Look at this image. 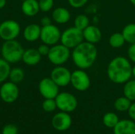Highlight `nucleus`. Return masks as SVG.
Masks as SVG:
<instances>
[{"label":"nucleus","mask_w":135,"mask_h":134,"mask_svg":"<svg viewBox=\"0 0 135 134\" xmlns=\"http://www.w3.org/2000/svg\"><path fill=\"white\" fill-rule=\"evenodd\" d=\"M21 12L27 17H34L40 11L39 2L37 0H25L22 1L21 6Z\"/></svg>","instance_id":"nucleus-18"},{"label":"nucleus","mask_w":135,"mask_h":134,"mask_svg":"<svg viewBox=\"0 0 135 134\" xmlns=\"http://www.w3.org/2000/svg\"><path fill=\"white\" fill-rule=\"evenodd\" d=\"M18 129L13 124H8L5 126L2 129V134H17Z\"/></svg>","instance_id":"nucleus-30"},{"label":"nucleus","mask_w":135,"mask_h":134,"mask_svg":"<svg viewBox=\"0 0 135 134\" xmlns=\"http://www.w3.org/2000/svg\"><path fill=\"white\" fill-rule=\"evenodd\" d=\"M123 94L131 101L135 100V80H129L123 87Z\"/></svg>","instance_id":"nucleus-25"},{"label":"nucleus","mask_w":135,"mask_h":134,"mask_svg":"<svg viewBox=\"0 0 135 134\" xmlns=\"http://www.w3.org/2000/svg\"><path fill=\"white\" fill-rule=\"evenodd\" d=\"M132 76H134L135 77V66L134 67H132Z\"/></svg>","instance_id":"nucleus-37"},{"label":"nucleus","mask_w":135,"mask_h":134,"mask_svg":"<svg viewBox=\"0 0 135 134\" xmlns=\"http://www.w3.org/2000/svg\"><path fill=\"white\" fill-rule=\"evenodd\" d=\"M21 1H25V0H21Z\"/></svg>","instance_id":"nucleus-39"},{"label":"nucleus","mask_w":135,"mask_h":134,"mask_svg":"<svg viewBox=\"0 0 135 134\" xmlns=\"http://www.w3.org/2000/svg\"><path fill=\"white\" fill-rule=\"evenodd\" d=\"M38 2L42 12H49L54 6V0H38Z\"/></svg>","instance_id":"nucleus-29"},{"label":"nucleus","mask_w":135,"mask_h":134,"mask_svg":"<svg viewBox=\"0 0 135 134\" xmlns=\"http://www.w3.org/2000/svg\"><path fill=\"white\" fill-rule=\"evenodd\" d=\"M70 84L77 91L84 92L90 87L91 81L85 70L78 69L71 73Z\"/></svg>","instance_id":"nucleus-9"},{"label":"nucleus","mask_w":135,"mask_h":134,"mask_svg":"<svg viewBox=\"0 0 135 134\" xmlns=\"http://www.w3.org/2000/svg\"><path fill=\"white\" fill-rule=\"evenodd\" d=\"M84 40L83 31L76 27L68 28L61 34V43L70 49H74Z\"/></svg>","instance_id":"nucleus-5"},{"label":"nucleus","mask_w":135,"mask_h":134,"mask_svg":"<svg viewBox=\"0 0 135 134\" xmlns=\"http://www.w3.org/2000/svg\"><path fill=\"white\" fill-rule=\"evenodd\" d=\"M42 108L46 112H52L57 108L55 99H45L42 103Z\"/></svg>","instance_id":"nucleus-28"},{"label":"nucleus","mask_w":135,"mask_h":134,"mask_svg":"<svg viewBox=\"0 0 135 134\" xmlns=\"http://www.w3.org/2000/svg\"><path fill=\"white\" fill-rule=\"evenodd\" d=\"M25 49L17 39L4 41L1 47L2 58L9 64L18 62L21 60Z\"/></svg>","instance_id":"nucleus-3"},{"label":"nucleus","mask_w":135,"mask_h":134,"mask_svg":"<svg viewBox=\"0 0 135 134\" xmlns=\"http://www.w3.org/2000/svg\"><path fill=\"white\" fill-rule=\"evenodd\" d=\"M107 74L112 82L125 84L132 77V66L127 58L118 56L108 63Z\"/></svg>","instance_id":"nucleus-1"},{"label":"nucleus","mask_w":135,"mask_h":134,"mask_svg":"<svg viewBox=\"0 0 135 134\" xmlns=\"http://www.w3.org/2000/svg\"><path fill=\"white\" fill-rule=\"evenodd\" d=\"M25 72L23 69L20 67H14L11 68L9 74V78L10 81L15 84H20L24 79H25Z\"/></svg>","instance_id":"nucleus-21"},{"label":"nucleus","mask_w":135,"mask_h":134,"mask_svg":"<svg viewBox=\"0 0 135 134\" xmlns=\"http://www.w3.org/2000/svg\"><path fill=\"white\" fill-rule=\"evenodd\" d=\"M113 133L114 134H135V122L129 119L119 121L113 128Z\"/></svg>","instance_id":"nucleus-17"},{"label":"nucleus","mask_w":135,"mask_h":134,"mask_svg":"<svg viewBox=\"0 0 135 134\" xmlns=\"http://www.w3.org/2000/svg\"><path fill=\"white\" fill-rule=\"evenodd\" d=\"M72 59L74 65L81 70L90 68L97 60V48L95 44L82 42L73 49Z\"/></svg>","instance_id":"nucleus-2"},{"label":"nucleus","mask_w":135,"mask_h":134,"mask_svg":"<svg viewBox=\"0 0 135 134\" xmlns=\"http://www.w3.org/2000/svg\"><path fill=\"white\" fill-rule=\"evenodd\" d=\"M83 36L86 42L96 44L100 41L102 38V32L97 26L89 24L83 30Z\"/></svg>","instance_id":"nucleus-15"},{"label":"nucleus","mask_w":135,"mask_h":134,"mask_svg":"<svg viewBox=\"0 0 135 134\" xmlns=\"http://www.w3.org/2000/svg\"><path fill=\"white\" fill-rule=\"evenodd\" d=\"M89 25V19L85 14H79L74 19V27L83 31Z\"/></svg>","instance_id":"nucleus-27"},{"label":"nucleus","mask_w":135,"mask_h":134,"mask_svg":"<svg viewBox=\"0 0 135 134\" xmlns=\"http://www.w3.org/2000/svg\"><path fill=\"white\" fill-rule=\"evenodd\" d=\"M51 24V19L47 17V16H45V17H43L40 20V24L41 26H47V25H49Z\"/></svg>","instance_id":"nucleus-34"},{"label":"nucleus","mask_w":135,"mask_h":134,"mask_svg":"<svg viewBox=\"0 0 135 134\" xmlns=\"http://www.w3.org/2000/svg\"><path fill=\"white\" fill-rule=\"evenodd\" d=\"M125 43L126 40L122 32H115L109 37V44L113 48H120Z\"/></svg>","instance_id":"nucleus-23"},{"label":"nucleus","mask_w":135,"mask_h":134,"mask_svg":"<svg viewBox=\"0 0 135 134\" xmlns=\"http://www.w3.org/2000/svg\"><path fill=\"white\" fill-rule=\"evenodd\" d=\"M131 105V101L126 96L119 97L114 103V107L116 111L123 112L127 111Z\"/></svg>","instance_id":"nucleus-22"},{"label":"nucleus","mask_w":135,"mask_h":134,"mask_svg":"<svg viewBox=\"0 0 135 134\" xmlns=\"http://www.w3.org/2000/svg\"><path fill=\"white\" fill-rule=\"evenodd\" d=\"M41 54L39 53L37 49L28 48L24 51L21 60L25 64L29 66H36L41 60Z\"/></svg>","instance_id":"nucleus-16"},{"label":"nucleus","mask_w":135,"mask_h":134,"mask_svg":"<svg viewBox=\"0 0 135 134\" xmlns=\"http://www.w3.org/2000/svg\"><path fill=\"white\" fill-rule=\"evenodd\" d=\"M71 54L70 48L66 47L63 44H55L50 47V50L47 54V58L50 62L56 66H62L70 58Z\"/></svg>","instance_id":"nucleus-4"},{"label":"nucleus","mask_w":135,"mask_h":134,"mask_svg":"<svg viewBox=\"0 0 135 134\" xmlns=\"http://www.w3.org/2000/svg\"><path fill=\"white\" fill-rule=\"evenodd\" d=\"M57 108L61 111L70 113L74 111L78 107V100L71 93L63 92H60L55 97Z\"/></svg>","instance_id":"nucleus-7"},{"label":"nucleus","mask_w":135,"mask_h":134,"mask_svg":"<svg viewBox=\"0 0 135 134\" xmlns=\"http://www.w3.org/2000/svg\"><path fill=\"white\" fill-rule=\"evenodd\" d=\"M130 1H131V2L135 6V0H130Z\"/></svg>","instance_id":"nucleus-38"},{"label":"nucleus","mask_w":135,"mask_h":134,"mask_svg":"<svg viewBox=\"0 0 135 134\" xmlns=\"http://www.w3.org/2000/svg\"><path fill=\"white\" fill-rule=\"evenodd\" d=\"M70 11L66 8L62 6L55 8L51 13L52 20L57 24H60L67 23L70 20Z\"/></svg>","instance_id":"nucleus-19"},{"label":"nucleus","mask_w":135,"mask_h":134,"mask_svg":"<svg viewBox=\"0 0 135 134\" xmlns=\"http://www.w3.org/2000/svg\"><path fill=\"white\" fill-rule=\"evenodd\" d=\"M37 50H38L39 53L41 54V56H47L49 50H50V46H48L45 43H43L38 47Z\"/></svg>","instance_id":"nucleus-32"},{"label":"nucleus","mask_w":135,"mask_h":134,"mask_svg":"<svg viewBox=\"0 0 135 134\" xmlns=\"http://www.w3.org/2000/svg\"><path fill=\"white\" fill-rule=\"evenodd\" d=\"M122 34L127 43L131 44L135 43V23L127 24L123 28Z\"/></svg>","instance_id":"nucleus-20"},{"label":"nucleus","mask_w":135,"mask_h":134,"mask_svg":"<svg viewBox=\"0 0 135 134\" xmlns=\"http://www.w3.org/2000/svg\"><path fill=\"white\" fill-rule=\"evenodd\" d=\"M40 32L41 26L38 24L32 23L28 24L23 30V36L26 41L32 43L40 39Z\"/></svg>","instance_id":"nucleus-14"},{"label":"nucleus","mask_w":135,"mask_h":134,"mask_svg":"<svg viewBox=\"0 0 135 134\" xmlns=\"http://www.w3.org/2000/svg\"><path fill=\"white\" fill-rule=\"evenodd\" d=\"M128 114H129V116L131 118V119L133 121H135V103H131L128 110Z\"/></svg>","instance_id":"nucleus-35"},{"label":"nucleus","mask_w":135,"mask_h":134,"mask_svg":"<svg viewBox=\"0 0 135 134\" xmlns=\"http://www.w3.org/2000/svg\"><path fill=\"white\" fill-rule=\"evenodd\" d=\"M129 58L135 63V43L131 44V46L128 48V52H127Z\"/></svg>","instance_id":"nucleus-33"},{"label":"nucleus","mask_w":135,"mask_h":134,"mask_svg":"<svg viewBox=\"0 0 135 134\" xmlns=\"http://www.w3.org/2000/svg\"><path fill=\"white\" fill-rule=\"evenodd\" d=\"M19 96V88L17 84L12 81H5L0 87V98L6 103L15 102Z\"/></svg>","instance_id":"nucleus-10"},{"label":"nucleus","mask_w":135,"mask_h":134,"mask_svg":"<svg viewBox=\"0 0 135 134\" xmlns=\"http://www.w3.org/2000/svg\"><path fill=\"white\" fill-rule=\"evenodd\" d=\"M88 2L89 0H68L69 5L74 9H79L83 7Z\"/></svg>","instance_id":"nucleus-31"},{"label":"nucleus","mask_w":135,"mask_h":134,"mask_svg":"<svg viewBox=\"0 0 135 134\" xmlns=\"http://www.w3.org/2000/svg\"><path fill=\"white\" fill-rule=\"evenodd\" d=\"M61 31L60 29L51 24L47 26H41V32H40V40L43 43H45L48 46L55 45L60 41L61 39Z\"/></svg>","instance_id":"nucleus-8"},{"label":"nucleus","mask_w":135,"mask_h":134,"mask_svg":"<svg viewBox=\"0 0 135 134\" xmlns=\"http://www.w3.org/2000/svg\"><path fill=\"white\" fill-rule=\"evenodd\" d=\"M20 33V24L14 20H6L0 24V38L3 41L16 39Z\"/></svg>","instance_id":"nucleus-6"},{"label":"nucleus","mask_w":135,"mask_h":134,"mask_svg":"<svg viewBox=\"0 0 135 134\" xmlns=\"http://www.w3.org/2000/svg\"><path fill=\"white\" fill-rule=\"evenodd\" d=\"M10 70V64L4 58H0V84L5 82L9 78Z\"/></svg>","instance_id":"nucleus-24"},{"label":"nucleus","mask_w":135,"mask_h":134,"mask_svg":"<svg viewBox=\"0 0 135 134\" xmlns=\"http://www.w3.org/2000/svg\"><path fill=\"white\" fill-rule=\"evenodd\" d=\"M119 117L116 114L113 112L106 113L103 117V122L104 125L108 128H114L116 124L119 122Z\"/></svg>","instance_id":"nucleus-26"},{"label":"nucleus","mask_w":135,"mask_h":134,"mask_svg":"<svg viewBox=\"0 0 135 134\" xmlns=\"http://www.w3.org/2000/svg\"><path fill=\"white\" fill-rule=\"evenodd\" d=\"M6 5V0H0V9H3Z\"/></svg>","instance_id":"nucleus-36"},{"label":"nucleus","mask_w":135,"mask_h":134,"mask_svg":"<svg viewBox=\"0 0 135 134\" xmlns=\"http://www.w3.org/2000/svg\"><path fill=\"white\" fill-rule=\"evenodd\" d=\"M71 72L63 66H56L51 72L50 77L59 86L65 87L70 84Z\"/></svg>","instance_id":"nucleus-11"},{"label":"nucleus","mask_w":135,"mask_h":134,"mask_svg":"<svg viewBox=\"0 0 135 134\" xmlns=\"http://www.w3.org/2000/svg\"><path fill=\"white\" fill-rule=\"evenodd\" d=\"M59 88L51 77L43 78L39 83V92L44 99H55L59 93Z\"/></svg>","instance_id":"nucleus-12"},{"label":"nucleus","mask_w":135,"mask_h":134,"mask_svg":"<svg viewBox=\"0 0 135 134\" xmlns=\"http://www.w3.org/2000/svg\"><path fill=\"white\" fill-rule=\"evenodd\" d=\"M51 124L55 130L58 131H66L71 126L72 118L69 113L62 111L54 115Z\"/></svg>","instance_id":"nucleus-13"},{"label":"nucleus","mask_w":135,"mask_h":134,"mask_svg":"<svg viewBox=\"0 0 135 134\" xmlns=\"http://www.w3.org/2000/svg\"><path fill=\"white\" fill-rule=\"evenodd\" d=\"M0 134H2V133H0Z\"/></svg>","instance_id":"nucleus-40"}]
</instances>
